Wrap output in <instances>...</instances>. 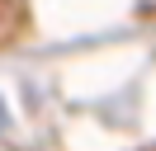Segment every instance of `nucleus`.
Returning a JSON list of instances; mask_svg holds the SVG:
<instances>
[]
</instances>
